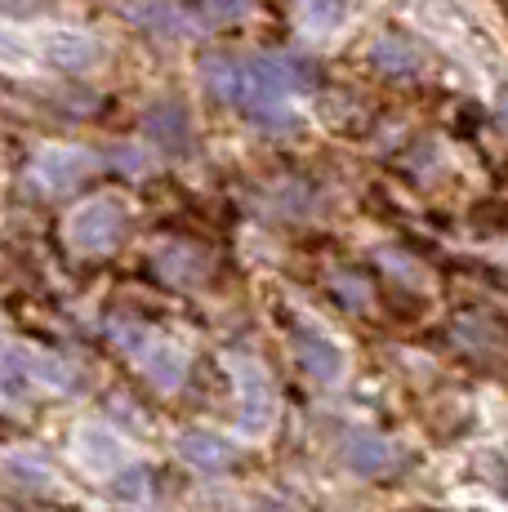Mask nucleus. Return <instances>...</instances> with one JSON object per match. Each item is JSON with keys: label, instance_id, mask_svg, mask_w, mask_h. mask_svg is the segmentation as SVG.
I'll use <instances>...</instances> for the list:
<instances>
[{"label": "nucleus", "instance_id": "dca6fc26", "mask_svg": "<svg viewBox=\"0 0 508 512\" xmlns=\"http://www.w3.org/2000/svg\"><path fill=\"white\" fill-rule=\"evenodd\" d=\"M192 5H197V14L210 18V23H241L254 0H192Z\"/></svg>", "mask_w": 508, "mask_h": 512}, {"label": "nucleus", "instance_id": "ddd939ff", "mask_svg": "<svg viewBox=\"0 0 508 512\" xmlns=\"http://www.w3.org/2000/svg\"><path fill=\"white\" fill-rule=\"evenodd\" d=\"M179 455L188 459L197 472H223L232 464V446L223 437H214V432H183V441H179Z\"/></svg>", "mask_w": 508, "mask_h": 512}, {"label": "nucleus", "instance_id": "f3484780", "mask_svg": "<svg viewBox=\"0 0 508 512\" xmlns=\"http://www.w3.org/2000/svg\"><path fill=\"white\" fill-rule=\"evenodd\" d=\"M5 472L14 481H32V486H54V472L45 468V464H36V455H14L5 464Z\"/></svg>", "mask_w": 508, "mask_h": 512}, {"label": "nucleus", "instance_id": "aec40b11", "mask_svg": "<svg viewBox=\"0 0 508 512\" xmlns=\"http://www.w3.org/2000/svg\"><path fill=\"white\" fill-rule=\"evenodd\" d=\"M116 490H121L125 499H134V504H139V499L148 495V472H143V468H121V481H116Z\"/></svg>", "mask_w": 508, "mask_h": 512}, {"label": "nucleus", "instance_id": "0eeeda50", "mask_svg": "<svg viewBox=\"0 0 508 512\" xmlns=\"http://www.w3.org/2000/svg\"><path fill=\"white\" fill-rule=\"evenodd\" d=\"M148 139L156 152L165 156H188L192 152V121L183 112V103H156L148 112Z\"/></svg>", "mask_w": 508, "mask_h": 512}, {"label": "nucleus", "instance_id": "9d476101", "mask_svg": "<svg viewBox=\"0 0 508 512\" xmlns=\"http://www.w3.org/2000/svg\"><path fill=\"white\" fill-rule=\"evenodd\" d=\"M45 58L54 67H63V72H85V67H94L103 58V45L85 32H50L45 36Z\"/></svg>", "mask_w": 508, "mask_h": 512}, {"label": "nucleus", "instance_id": "6ab92c4d", "mask_svg": "<svg viewBox=\"0 0 508 512\" xmlns=\"http://www.w3.org/2000/svg\"><path fill=\"white\" fill-rule=\"evenodd\" d=\"M335 290L348 299V308H361V303H370V285L361 281V277H353V272H339V277H335Z\"/></svg>", "mask_w": 508, "mask_h": 512}, {"label": "nucleus", "instance_id": "f8f14e48", "mask_svg": "<svg viewBox=\"0 0 508 512\" xmlns=\"http://www.w3.org/2000/svg\"><path fill=\"white\" fill-rule=\"evenodd\" d=\"M76 455H81V464L94 468V472L125 468V446L107 428H81L76 432Z\"/></svg>", "mask_w": 508, "mask_h": 512}, {"label": "nucleus", "instance_id": "f257e3e1", "mask_svg": "<svg viewBox=\"0 0 508 512\" xmlns=\"http://www.w3.org/2000/svg\"><path fill=\"white\" fill-rule=\"evenodd\" d=\"M201 81H205V90L219 98V103L241 107V112H246L259 130H286V125H290L286 103H281V98H272V94H263V85L250 76L246 58L210 54L201 63Z\"/></svg>", "mask_w": 508, "mask_h": 512}, {"label": "nucleus", "instance_id": "6e6552de", "mask_svg": "<svg viewBox=\"0 0 508 512\" xmlns=\"http://www.w3.org/2000/svg\"><path fill=\"white\" fill-rule=\"evenodd\" d=\"M125 14H130L134 27L161 36V41H179V36L192 32V18L170 0H125Z\"/></svg>", "mask_w": 508, "mask_h": 512}, {"label": "nucleus", "instance_id": "4468645a", "mask_svg": "<svg viewBox=\"0 0 508 512\" xmlns=\"http://www.w3.org/2000/svg\"><path fill=\"white\" fill-rule=\"evenodd\" d=\"M370 63H375L379 72H388V76H415L419 72L415 45L402 41V36H379V41L370 45Z\"/></svg>", "mask_w": 508, "mask_h": 512}, {"label": "nucleus", "instance_id": "f03ea898", "mask_svg": "<svg viewBox=\"0 0 508 512\" xmlns=\"http://www.w3.org/2000/svg\"><path fill=\"white\" fill-rule=\"evenodd\" d=\"M67 232H72L76 250L107 254L125 236V210H121V201H112V196H99V201L81 205V210L72 214V223H67Z\"/></svg>", "mask_w": 508, "mask_h": 512}, {"label": "nucleus", "instance_id": "423d86ee", "mask_svg": "<svg viewBox=\"0 0 508 512\" xmlns=\"http://www.w3.org/2000/svg\"><path fill=\"white\" fill-rule=\"evenodd\" d=\"M90 170H94V156L81 152V147H45L32 165L36 183L50 187V192H72Z\"/></svg>", "mask_w": 508, "mask_h": 512}, {"label": "nucleus", "instance_id": "39448f33", "mask_svg": "<svg viewBox=\"0 0 508 512\" xmlns=\"http://www.w3.org/2000/svg\"><path fill=\"white\" fill-rule=\"evenodd\" d=\"M232 370H237V379H241V428L268 432L272 419H277V388H272V379L246 357L232 361Z\"/></svg>", "mask_w": 508, "mask_h": 512}, {"label": "nucleus", "instance_id": "7ed1b4c3", "mask_svg": "<svg viewBox=\"0 0 508 512\" xmlns=\"http://www.w3.org/2000/svg\"><path fill=\"white\" fill-rule=\"evenodd\" d=\"M250 76L263 85V94L286 98V94H312L321 85V72L299 54H254L246 58Z\"/></svg>", "mask_w": 508, "mask_h": 512}, {"label": "nucleus", "instance_id": "1a4fd4ad", "mask_svg": "<svg viewBox=\"0 0 508 512\" xmlns=\"http://www.w3.org/2000/svg\"><path fill=\"white\" fill-rule=\"evenodd\" d=\"M295 357L317 383H335L344 374V352L326 339V334H312V330H299L295 334Z\"/></svg>", "mask_w": 508, "mask_h": 512}, {"label": "nucleus", "instance_id": "2eb2a0df", "mask_svg": "<svg viewBox=\"0 0 508 512\" xmlns=\"http://www.w3.org/2000/svg\"><path fill=\"white\" fill-rule=\"evenodd\" d=\"M344 459L353 472L370 477V472L388 468V446H384V437H375V432H353V437L344 441Z\"/></svg>", "mask_w": 508, "mask_h": 512}, {"label": "nucleus", "instance_id": "a211bd4d", "mask_svg": "<svg viewBox=\"0 0 508 512\" xmlns=\"http://www.w3.org/2000/svg\"><path fill=\"white\" fill-rule=\"evenodd\" d=\"M304 9H308V18H317V23L335 27L339 18L348 14V0H304Z\"/></svg>", "mask_w": 508, "mask_h": 512}, {"label": "nucleus", "instance_id": "20e7f679", "mask_svg": "<svg viewBox=\"0 0 508 512\" xmlns=\"http://www.w3.org/2000/svg\"><path fill=\"white\" fill-rule=\"evenodd\" d=\"M116 343H125V348L134 352V357L143 361V370H148V379L156 383V388H179L183 383V352H174L170 343H156L148 330H139V326H116Z\"/></svg>", "mask_w": 508, "mask_h": 512}, {"label": "nucleus", "instance_id": "9b49d317", "mask_svg": "<svg viewBox=\"0 0 508 512\" xmlns=\"http://www.w3.org/2000/svg\"><path fill=\"white\" fill-rule=\"evenodd\" d=\"M156 272L174 285H201L210 277V254L192 250V245H165V250L156 254Z\"/></svg>", "mask_w": 508, "mask_h": 512}]
</instances>
